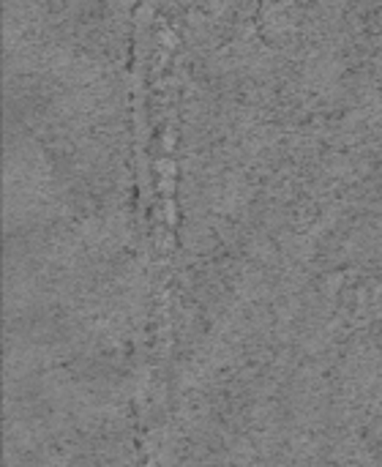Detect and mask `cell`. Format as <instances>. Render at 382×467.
<instances>
[]
</instances>
